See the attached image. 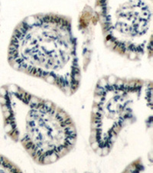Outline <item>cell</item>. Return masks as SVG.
Here are the masks:
<instances>
[{"label": "cell", "mask_w": 153, "mask_h": 173, "mask_svg": "<svg viewBox=\"0 0 153 173\" xmlns=\"http://www.w3.org/2000/svg\"><path fill=\"white\" fill-rule=\"evenodd\" d=\"M9 65L57 87L67 96L78 90L81 69L71 17L38 13L16 25L8 47Z\"/></svg>", "instance_id": "obj_1"}, {"label": "cell", "mask_w": 153, "mask_h": 173, "mask_svg": "<svg viewBox=\"0 0 153 173\" xmlns=\"http://www.w3.org/2000/svg\"><path fill=\"white\" fill-rule=\"evenodd\" d=\"M0 108L6 135L38 165L53 164L74 148V122L53 102L8 83L0 87Z\"/></svg>", "instance_id": "obj_2"}, {"label": "cell", "mask_w": 153, "mask_h": 173, "mask_svg": "<svg viewBox=\"0 0 153 173\" xmlns=\"http://www.w3.org/2000/svg\"><path fill=\"white\" fill-rule=\"evenodd\" d=\"M152 82L106 75L94 88L90 114V148L99 156L108 155L120 132L137 119L141 99H152Z\"/></svg>", "instance_id": "obj_3"}, {"label": "cell", "mask_w": 153, "mask_h": 173, "mask_svg": "<svg viewBox=\"0 0 153 173\" xmlns=\"http://www.w3.org/2000/svg\"><path fill=\"white\" fill-rule=\"evenodd\" d=\"M93 13L109 50L132 62L152 57V0H96Z\"/></svg>", "instance_id": "obj_4"}, {"label": "cell", "mask_w": 153, "mask_h": 173, "mask_svg": "<svg viewBox=\"0 0 153 173\" xmlns=\"http://www.w3.org/2000/svg\"><path fill=\"white\" fill-rule=\"evenodd\" d=\"M0 172H21V170L8 158L0 155Z\"/></svg>", "instance_id": "obj_5"}]
</instances>
